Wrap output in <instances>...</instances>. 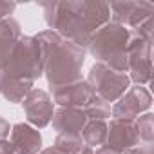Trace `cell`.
<instances>
[{"label": "cell", "instance_id": "cell-1", "mask_svg": "<svg viewBox=\"0 0 154 154\" xmlns=\"http://www.w3.org/2000/svg\"><path fill=\"white\" fill-rule=\"evenodd\" d=\"M44 20L51 31L62 38L87 49L93 35L111 20L107 2L94 0H67V2H42Z\"/></svg>", "mask_w": 154, "mask_h": 154}, {"label": "cell", "instance_id": "cell-2", "mask_svg": "<svg viewBox=\"0 0 154 154\" xmlns=\"http://www.w3.org/2000/svg\"><path fill=\"white\" fill-rule=\"evenodd\" d=\"M35 38L40 45L44 76L47 78L51 91L82 80L85 49L62 38L51 29L40 31L38 35H35Z\"/></svg>", "mask_w": 154, "mask_h": 154}, {"label": "cell", "instance_id": "cell-3", "mask_svg": "<svg viewBox=\"0 0 154 154\" xmlns=\"http://www.w3.org/2000/svg\"><path fill=\"white\" fill-rule=\"evenodd\" d=\"M4 71L11 78L31 80V82L44 76L42 53L35 36H24V35L20 36L8 63L4 65Z\"/></svg>", "mask_w": 154, "mask_h": 154}, {"label": "cell", "instance_id": "cell-4", "mask_svg": "<svg viewBox=\"0 0 154 154\" xmlns=\"http://www.w3.org/2000/svg\"><path fill=\"white\" fill-rule=\"evenodd\" d=\"M129 38H131V31L127 27L118 26L114 22H107L93 35L87 49L96 58V62L107 63L111 58L125 53Z\"/></svg>", "mask_w": 154, "mask_h": 154}, {"label": "cell", "instance_id": "cell-5", "mask_svg": "<svg viewBox=\"0 0 154 154\" xmlns=\"http://www.w3.org/2000/svg\"><path fill=\"white\" fill-rule=\"evenodd\" d=\"M94 94L98 98H102L103 102L111 103V102H118L127 89L131 87V80H129V74L125 72H116L111 67H107L102 62H96L87 74V80H85Z\"/></svg>", "mask_w": 154, "mask_h": 154}, {"label": "cell", "instance_id": "cell-6", "mask_svg": "<svg viewBox=\"0 0 154 154\" xmlns=\"http://www.w3.org/2000/svg\"><path fill=\"white\" fill-rule=\"evenodd\" d=\"M152 42L145 40L138 33L131 31V38L125 49L127 63H129V80L136 85L152 84V60H150Z\"/></svg>", "mask_w": 154, "mask_h": 154}, {"label": "cell", "instance_id": "cell-7", "mask_svg": "<svg viewBox=\"0 0 154 154\" xmlns=\"http://www.w3.org/2000/svg\"><path fill=\"white\" fill-rule=\"evenodd\" d=\"M111 18L114 24L127 27L129 31L138 29L147 18L154 15L152 2H136V0H123V2H111L109 4Z\"/></svg>", "mask_w": 154, "mask_h": 154}, {"label": "cell", "instance_id": "cell-8", "mask_svg": "<svg viewBox=\"0 0 154 154\" xmlns=\"http://www.w3.org/2000/svg\"><path fill=\"white\" fill-rule=\"evenodd\" d=\"M152 105V96L147 87L134 85L129 87L127 93L112 105L111 116L114 120H131L134 122L141 112H147Z\"/></svg>", "mask_w": 154, "mask_h": 154}, {"label": "cell", "instance_id": "cell-9", "mask_svg": "<svg viewBox=\"0 0 154 154\" xmlns=\"http://www.w3.org/2000/svg\"><path fill=\"white\" fill-rule=\"evenodd\" d=\"M27 123L35 129H44L51 123L54 114V102L51 94L44 89H31L22 100Z\"/></svg>", "mask_w": 154, "mask_h": 154}, {"label": "cell", "instance_id": "cell-10", "mask_svg": "<svg viewBox=\"0 0 154 154\" xmlns=\"http://www.w3.org/2000/svg\"><path fill=\"white\" fill-rule=\"evenodd\" d=\"M94 91L93 87L85 82V80H78L74 84L63 85L60 89L53 91V102L58 103L60 107H67V109H80L84 111L94 98Z\"/></svg>", "mask_w": 154, "mask_h": 154}, {"label": "cell", "instance_id": "cell-11", "mask_svg": "<svg viewBox=\"0 0 154 154\" xmlns=\"http://www.w3.org/2000/svg\"><path fill=\"white\" fill-rule=\"evenodd\" d=\"M140 145V138L134 127V122L131 120H111V123L107 125V140H105V147L123 154L125 150L132 149Z\"/></svg>", "mask_w": 154, "mask_h": 154}, {"label": "cell", "instance_id": "cell-12", "mask_svg": "<svg viewBox=\"0 0 154 154\" xmlns=\"http://www.w3.org/2000/svg\"><path fill=\"white\" fill-rule=\"evenodd\" d=\"M53 129L58 134H82L87 118L84 114V111L80 109H67V107H60L54 111L53 114Z\"/></svg>", "mask_w": 154, "mask_h": 154}, {"label": "cell", "instance_id": "cell-13", "mask_svg": "<svg viewBox=\"0 0 154 154\" xmlns=\"http://www.w3.org/2000/svg\"><path fill=\"white\" fill-rule=\"evenodd\" d=\"M11 143L24 154H38L42 150V134L29 123H15L11 129Z\"/></svg>", "mask_w": 154, "mask_h": 154}, {"label": "cell", "instance_id": "cell-14", "mask_svg": "<svg viewBox=\"0 0 154 154\" xmlns=\"http://www.w3.org/2000/svg\"><path fill=\"white\" fill-rule=\"evenodd\" d=\"M20 36H22L20 24L13 17L0 20V69H4V65L8 63Z\"/></svg>", "mask_w": 154, "mask_h": 154}, {"label": "cell", "instance_id": "cell-15", "mask_svg": "<svg viewBox=\"0 0 154 154\" xmlns=\"http://www.w3.org/2000/svg\"><path fill=\"white\" fill-rule=\"evenodd\" d=\"M31 89H33L31 80H18V78H11L8 74L6 84H4L2 91H0V94L11 103H22V100L27 96V93Z\"/></svg>", "mask_w": 154, "mask_h": 154}, {"label": "cell", "instance_id": "cell-16", "mask_svg": "<svg viewBox=\"0 0 154 154\" xmlns=\"http://www.w3.org/2000/svg\"><path fill=\"white\" fill-rule=\"evenodd\" d=\"M82 140L87 147H103L107 140V123L102 120H87L84 131H82Z\"/></svg>", "mask_w": 154, "mask_h": 154}, {"label": "cell", "instance_id": "cell-17", "mask_svg": "<svg viewBox=\"0 0 154 154\" xmlns=\"http://www.w3.org/2000/svg\"><path fill=\"white\" fill-rule=\"evenodd\" d=\"M134 127H136L140 141H143V143L154 141V114L152 112H145V114L138 116L134 120Z\"/></svg>", "mask_w": 154, "mask_h": 154}, {"label": "cell", "instance_id": "cell-18", "mask_svg": "<svg viewBox=\"0 0 154 154\" xmlns=\"http://www.w3.org/2000/svg\"><path fill=\"white\" fill-rule=\"evenodd\" d=\"M84 114L87 120H102L105 122L107 118H111V105L107 102H103L102 98L94 96L93 102L84 109Z\"/></svg>", "mask_w": 154, "mask_h": 154}, {"label": "cell", "instance_id": "cell-19", "mask_svg": "<svg viewBox=\"0 0 154 154\" xmlns=\"http://www.w3.org/2000/svg\"><path fill=\"white\" fill-rule=\"evenodd\" d=\"M54 145L58 149L65 150L67 154H71L72 150H76L80 145H84V140H82L80 134H56Z\"/></svg>", "mask_w": 154, "mask_h": 154}, {"label": "cell", "instance_id": "cell-20", "mask_svg": "<svg viewBox=\"0 0 154 154\" xmlns=\"http://www.w3.org/2000/svg\"><path fill=\"white\" fill-rule=\"evenodd\" d=\"M152 27H154V18L150 17V18H147L138 29H134V33H138L140 36H143L145 40H149V42H152Z\"/></svg>", "mask_w": 154, "mask_h": 154}, {"label": "cell", "instance_id": "cell-21", "mask_svg": "<svg viewBox=\"0 0 154 154\" xmlns=\"http://www.w3.org/2000/svg\"><path fill=\"white\" fill-rule=\"evenodd\" d=\"M15 9H17L15 2H2V0H0V20L11 17L15 13Z\"/></svg>", "mask_w": 154, "mask_h": 154}, {"label": "cell", "instance_id": "cell-22", "mask_svg": "<svg viewBox=\"0 0 154 154\" xmlns=\"http://www.w3.org/2000/svg\"><path fill=\"white\" fill-rule=\"evenodd\" d=\"M123 154H154V150H152V143H143V145H136L125 150Z\"/></svg>", "mask_w": 154, "mask_h": 154}, {"label": "cell", "instance_id": "cell-23", "mask_svg": "<svg viewBox=\"0 0 154 154\" xmlns=\"http://www.w3.org/2000/svg\"><path fill=\"white\" fill-rule=\"evenodd\" d=\"M0 154H24V152H22V150H18L11 141L2 140V141H0Z\"/></svg>", "mask_w": 154, "mask_h": 154}, {"label": "cell", "instance_id": "cell-24", "mask_svg": "<svg viewBox=\"0 0 154 154\" xmlns=\"http://www.w3.org/2000/svg\"><path fill=\"white\" fill-rule=\"evenodd\" d=\"M9 132H11L9 122H8L6 118H2V116H0V141H2V140H8Z\"/></svg>", "mask_w": 154, "mask_h": 154}, {"label": "cell", "instance_id": "cell-25", "mask_svg": "<svg viewBox=\"0 0 154 154\" xmlns=\"http://www.w3.org/2000/svg\"><path fill=\"white\" fill-rule=\"evenodd\" d=\"M38 154H67V152L62 150V149H58L56 145H51V147H47V149H42Z\"/></svg>", "mask_w": 154, "mask_h": 154}, {"label": "cell", "instance_id": "cell-26", "mask_svg": "<svg viewBox=\"0 0 154 154\" xmlns=\"http://www.w3.org/2000/svg\"><path fill=\"white\" fill-rule=\"evenodd\" d=\"M71 154H93V149H91V147H87V145L84 143V145H80L76 150H72Z\"/></svg>", "mask_w": 154, "mask_h": 154}, {"label": "cell", "instance_id": "cell-27", "mask_svg": "<svg viewBox=\"0 0 154 154\" xmlns=\"http://www.w3.org/2000/svg\"><path fill=\"white\" fill-rule=\"evenodd\" d=\"M93 154H120V152H116V150H112V149H109V147H98L96 149V152H93Z\"/></svg>", "mask_w": 154, "mask_h": 154}]
</instances>
